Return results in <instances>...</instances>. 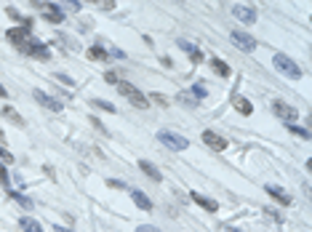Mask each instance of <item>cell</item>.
Returning a JSON list of instances; mask_svg holds the SVG:
<instances>
[{"mask_svg": "<svg viewBox=\"0 0 312 232\" xmlns=\"http://www.w3.org/2000/svg\"><path fill=\"white\" fill-rule=\"evenodd\" d=\"M117 91H120L123 96L128 99V101H131V104L136 107V109H147V107H149V99H147V96H144V93H141L139 88H136V85H131V83L120 80V83H117Z\"/></svg>", "mask_w": 312, "mask_h": 232, "instance_id": "obj_1", "label": "cell"}, {"mask_svg": "<svg viewBox=\"0 0 312 232\" xmlns=\"http://www.w3.org/2000/svg\"><path fill=\"white\" fill-rule=\"evenodd\" d=\"M272 64H275V70L283 72L285 77H299V75H301L299 64L293 62V59H288L285 54H275V56H272Z\"/></svg>", "mask_w": 312, "mask_h": 232, "instance_id": "obj_2", "label": "cell"}, {"mask_svg": "<svg viewBox=\"0 0 312 232\" xmlns=\"http://www.w3.org/2000/svg\"><path fill=\"white\" fill-rule=\"evenodd\" d=\"M158 139H160V144H166V147H168V150H174V152H182V150H187V147H190V142L184 139V136L174 134V131H160V134H158Z\"/></svg>", "mask_w": 312, "mask_h": 232, "instance_id": "obj_3", "label": "cell"}, {"mask_svg": "<svg viewBox=\"0 0 312 232\" xmlns=\"http://www.w3.org/2000/svg\"><path fill=\"white\" fill-rule=\"evenodd\" d=\"M230 40H232L240 51H248V54H251V51H256V40L251 38L248 32H243V30H232V32H230Z\"/></svg>", "mask_w": 312, "mask_h": 232, "instance_id": "obj_4", "label": "cell"}, {"mask_svg": "<svg viewBox=\"0 0 312 232\" xmlns=\"http://www.w3.org/2000/svg\"><path fill=\"white\" fill-rule=\"evenodd\" d=\"M272 115L283 118L288 126H293V120L299 118V112H296V109H293L291 104H285V101H272Z\"/></svg>", "mask_w": 312, "mask_h": 232, "instance_id": "obj_5", "label": "cell"}, {"mask_svg": "<svg viewBox=\"0 0 312 232\" xmlns=\"http://www.w3.org/2000/svg\"><path fill=\"white\" fill-rule=\"evenodd\" d=\"M35 101H38V104H43L46 109H51V112H62V109H64L62 101L54 99L51 93H46V91H35Z\"/></svg>", "mask_w": 312, "mask_h": 232, "instance_id": "obj_6", "label": "cell"}, {"mask_svg": "<svg viewBox=\"0 0 312 232\" xmlns=\"http://www.w3.org/2000/svg\"><path fill=\"white\" fill-rule=\"evenodd\" d=\"M232 16H235V19H240L243 24H254L256 22V8H251V6H232Z\"/></svg>", "mask_w": 312, "mask_h": 232, "instance_id": "obj_7", "label": "cell"}, {"mask_svg": "<svg viewBox=\"0 0 312 232\" xmlns=\"http://www.w3.org/2000/svg\"><path fill=\"white\" fill-rule=\"evenodd\" d=\"M203 142L208 144L211 150H216V152H224L227 144H230V142L224 139V136H219L216 131H203Z\"/></svg>", "mask_w": 312, "mask_h": 232, "instance_id": "obj_8", "label": "cell"}, {"mask_svg": "<svg viewBox=\"0 0 312 232\" xmlns=\"http://www.w3.org/2000/svg\"><path fill=\"white\" fill-rule=\"evenodd\" d=\"M264 190H267V195L272 197V200H277L280 205H291V203H293V197H291L288 192H285L283 187H277V184H267Z\"/></svg>", "mask_w": 312, "mask_h": 232, "instance_id": "obj_9", "label": "cell"}, {"mask_svg": "<svg viewBox=\"0 0 312 232\" xmlns=\"http://www.w3.org/2000/svg\"><path fill=\"white\" fill-rule=\"evenodd\" d=\"M8 40L16 43V48H19L27 40H32V32H30V27H14V30H8Z\"/></svg>", "mask_w": 312, "mask_h": 232, "instance_id": "obj_10", "label": "cell"}, {"mask_svg": "<svg viewBox=\"0 0 312 232\" xmlns=\"http://www.w3.org/2000/svg\"><path fill=\"white\" fill-rule=\"evenodd\" d=\"M40 8H46V11H43V19H46V22H51V24H62V22H64V14L59 11L56 3H43Z\"/></svg>", "mask_w": 312, "mask_h": 232, "instance_id": "obj_11", "label": "cell"}, {"mask_svg": "<svg viewBox=\"0 0 312 232\" xmlns=\"http://www.w3.org/2000/svg\"><path fill=\"white\" fill-rule=\"evenodd\" d=\"M190 197L200 205V208H206V211H211V213H216V211H219V203H216V200H211V197H206V195H200V192H190Z\"/></svg>", "mask_w": 312, "mask_h": 232, "instance_id": "obj_12", "label": "cell"}, {"mask_svg": "<svg viewBox=\"0 0 312 232\" xmlns=\"http://www.w3.org/2000/svg\"><path fill=\"white\" fill-rule=\"evenodd\" d=\"M208 64H211V70H214L216 75H222V77H230V72H232V70H230V64L222 62L219 56H211V62H208Z\"/></svg>", "mask_w": 312, "mask_h": 232, "instance_id": "obj_13", "label": "cell"}, {"mask_svg": "<svg viewBox=\"0 0 312 232\" xmlns=\"http://www.w3.org/2000/svg\"><path fill=\"white\" fill-rule=\"evenodd\" d=\"M179 48H184V51H187V54H190V59H192V62H195V64H200V62H203V54H200V48L198 46H192V43H187V40H179Z\"/></svg>", "mask_w": 312, "mask_h": 232, "instance_id": "obj_14", "label": "cell"}, {"mask_svg": "<svg viewBox=\"0 0 312 232\" xmlns=\"http://www.w3.org/2000/svg\"><path fill=\"white\" fill-rule=\"evenodd\" d=\"M139 168L144 171V174L152 179V182H160V179H163V174H160V168L158 166H152V163L149 160H139Z\"/></svg>", "mask_w": 312, "mask_h": 232, "instance_id": "obj_15", "label": "cell"}, {"mask_svg": "<svg viewBox=\"0 0 312 232\" xmlns=\"http://www.w3.org/2000/svg\"><path fill=\"white\" fill-rule=\"evenodd\" d=\"M19 227L24 232H43V224H40L38 219H32V216H22L19 219Z\"/></svg>", "mask_w": 312, "mask_h": 232, "instance_id": "obj_16", "label": "cell"}, {"mask_svg": "<svg viewBox=\"0 0 312 232\" xmlns=\"http://www.w3.org/2000/svg\"><path fill=\"white\" fill-rule=\"evenodd\" d=\"M232 107L238 109L240 115H251V112H254V107H251V101H248L246 96H235V99H232Z\"/></svg>", "mask_w": 312, "mask_h": 232, "instance_id": "obj_17", "label": "cell"}, {"mask_svg": "<svg viewBox=\"0 0 312 232\" xmlns=\"http://www.w3.org/2000/svg\"><path fill=\"white\" fill-rule=\"evenodd\" d=\"M131 197H133V203H136V205H139L141 211H152V200H149V197H147L144 192L133 190V192H131Z\"/></svg>", "mask_w": 312, "mask_h": 232, "instance_id": "obj_18", "label": "cell"}, {"mask_svg": "<svg viewBox=\"0 0 312 232\" xmlns=\"http://www.w3.org/2000/svg\"><path fill=\"white\" fill-rule=\"evenodd\" d=\"M8 197H11V200H16V203H19V205H22L24 211H32V208H35V203H32V200H30L27 195H22V192H8Z\"/></svg>", "mask_w": 312, "mask_h": 232, "instance_id": "obj_19", "label": "cell"}, {"mask_svg": "<svg viewBox=\"0 0 312 232\" xmlns=\"http://www.w3.org/2000/svg\"><path fill=\"white\" fill-rule=\"evenodd\" d=\"M88 59H94V62H107V59H109V51H104L102 46H91V48H88Z\"/></svg>", "mask_w": 312, "mask_h": 232, "instance_id": "obj_20", "label": "cell"}, {"mask_svg": "<svg viewBox=\"0 0 312 232\" xmlns=\"http://www.w3.org/2000/svg\"><path fill=\"white\" fill-rule=\"evenodd\" d=\"M190 93H192V99H206L208 96V88H206V83H195V85H192V88H190Z\"/></svg>", "mask_w": 312, "mask_h": 232, "instance_id": "obj_21", "label": "cell"}, {"mask_svg": "<svg viewBox=\"0 0 312 232\" xmlns=\"http://www.w3.org/2000/svg\"><path fill=\"white\" fill-rule=\"evenodd\" d=\"M3 115H6L8 120H11V123H16V126H24V120H22L19 115H16V109H14V107H3Z\"/></svg>", "mask_w": 312, "mask_h": 232, "instance_id": "obj_22", "label": "cell"}, {"mask_svg": "<svg viewBox=\"0 0 312 232\" xmlns=\"http://www.w3.org/2000/svg\"><path fill=\"white\" fill-rule=\"evenodd\" d=\"M104 80H107V83H112V85H117V83H120V80H123V77H120V72H115V70H109V72H104Z\"/></svg>", "mask_w": 312, "mask_h": 232, "instance_id": "obj_23", "label": "cell"}, {"mask_svg": "<svg viewBox=\"0 0 312 232\" xmlns=\"http://www.w3.org/2000/svg\"><path fill=\"white\" fill-rule=\"evenodd\" d=\"M288 131H291L293 136H299V139H309V131H307V128H296V126H288Z\"/></svg>", "mask_w": 312, "mask_h": 232, "instance_id": "obj_24", "label": "cell"}, {"mask_svg": "<svg viewBox=\"0 0 312 232\" xmlns=\"http://www.w3.org/2000/svg\"><path fill=\"white\" fill-rule=\"evenodd\" d=\"M0 163H3V166H11V163H14V155L8 152L6 147H0Z\"/></svg>", "mask_w": 312, "mask_h": 232, "instance_id": "obj_25", "label": "cell"}, {"mask_svg": "<svg viewBox=\"0 0 312 232\" xmlns=\"http://www.w3.org/2000/svg\"><path fill=\"white\" fill-rule=\"evenodd\" d=\"M94 107H102L107 112H115V104H109V101H102V99H94Z\"/></svg>", "mask_w": 312, "mask_h": 232, "instance_id": "obj_26", "label": "cell"}, {"mask_svg": "<svg viewBox=\"0 0 312 232\" xmlns=\"http://www.w3.org/2000/svg\"><path fill=\"white\" fill-rule=\"evenodd\" d=\"M8 182H11V176H8L6 166H3V163H0V184H3V187H8Z\"/></svg>", "mask_w": 312, "mask_h": 232, "instance_id": "obj_27", "label": "cell"}, {"mask_svg": "<svg viewBox=\"0 0 312 232\" xmlns=\"http://www.w3.org/2000/svg\"><path fill=\"white\" fill-rule=\"evenodd\" d=\"M179 101H182V104H187V107H195L198 104V101L192 99V96H187V93H179Z\"/></svg>", "mask_w": 312, "mask_h": 232, "instance_id": "obj_28", "label": "cell"}, {"mask_svg": "<svg viewBox=\"0 0 312 232\" xmlns=\"http://www.w3.org/2000/svg\"><path fill=\"white\" fill-rule=\"evenodd\" d=\"M152 101H155V104H160V107H168V99L163 96V93H152Z\"/></svg>", "mask_w": 312, "mask_h": 232, "instance_id": "obj_29", "label": "cell"}, {"mask_svg": "<svg viewBox=\"0 0 312 232\" xmlns=\"http://www.w3.org/2000/svg\"><path fill=\"white\" fill-rule=\"evenodd\" d=\"M267 216L272 219V221H283V216H280V213H277L275 208H267Z\"/></svg>", "mask_w": 312, "mask_h": 232, "instance_id": "obj_30", "label": "cell"}, {"mask_svg": "<svg viewBox=\"0 0 312 232\" xmlns=\"http://www.w3.org/2000/svg\"><path fill=\"white\" fill-rule=\"evenodd\" d=\"M136 232H160V229L152 224H141V227H136Z\"/></svg>", "mask_w": 312, "mask_h": 232, "instance_id": "obj_31", "label": "cell"}, {"mask_svg": "<svg viewBox=\"0 0 312 232\" xmlns=\"http://www.w3.org/2000/svg\"><path fill=\"white\" fill-rule=\"evenodd\" d=\"M99 6H102L104 11H112V8H115V3H112V0H104V3H99Z\"/></svg>", "mask_w": 312, "mask_h": 232, "instance_id": "obj_32", "label": "cell"}, {"mask_svg": "<svg viewBox=\"0 0 312 232\" xmlns=\"http://www.w3.org/2000/svg\"><path fill=\"white\" fill-rule=\"evenodd\" d=\"M54 232H72V229H67V227H59V224H54Z\"/></svg>", "mask_w": 312, "mask_h": 232, "instance_id": "obj_33", "label": "cell"}, {"mask_svg": "<svg viewBox=\"0 0 312 232\" xmlns=\"http://www.w3.org/2000/svg\"><path fill=\"white\" fill-rule=\"evenodd\" d=\"M6 96H8V91L3 88V85H0V99H6Z\"/></svg>", "mask_w": 312, "mask_h": 232, "instance_id": "obj_34", "label": "cell"}, {"mask_svg": "<svg viewBox=\"0 0 312 232\" xmlns=\"http://www.w3.org/2000/svg\"><path fill=\"white\" fill-rule=\"evenodd\" d=\"M227 232H243V229H238V227H227Z\"/></svg>", "mask_w": 312, "mask_h": 232, "instance_id": "obj_35", "label": "cell"}]
</instances>
